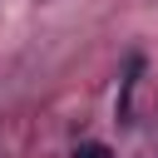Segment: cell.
<instances>
[{"label":"cell","mask_w":158,"mask_h":158,"mask_svg":"<svg viewBox=\"0 0 158 158\" xmlns=\"http://www.w3.org/2000/svg\"><path fill=\"white\" fill-rule=\"evenodd\" d=\"M74 158H109V148H104V143H79Z\"/></svg>","instance_id":"cell-1"}]
</instances>
